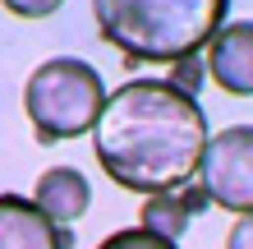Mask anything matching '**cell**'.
<instances>
[{"mask_svg": "<svg viewBox=\"0 0 253 249\" xmlns=\"http://www.w3.org/2000/svg\"><path fill=\"white\" fill-rule=\"evenodd\" d=\"M207 115L166 79H129L106 93L92 125L101 171L129 194H175L198 180L207 148Z\"/></svg>", "mask_w": 253, "mask_h": 249, "instance_id": "6da1fadb", "label": "cell"}, {"mask_svg": "<svg viewBox=\"0 0 253 249\" xmlns=\"http://www.w3.org/2000/svg\"><path fill=\"white\" fill-rule=\"evenodd\" d=\"M230 0H92L97 33L129 65H175L198 55L226 23Z\"/></svg>", "mask_w": 253, "mask_h": 249, "instance_id": "7a4b0ae2", "label": "cell"}, {"mask_svg": "<svg viewBox=\"0 0 253 249\" xmlns=\"http://www.w3.org/2000/svg\"><path fill=\"white\" fill-rule=\"evenodd\" d=\"M101 101H106V83H101L97 65L79 60V55H55V60L37 65L23 83V111L33 120L37 143H69L92 134Z\"/></svg>", "mask_w": 253, "mask_h": 249, "instance_id": "3957f363", "label": "cell"}, {"mask_svg": "<svg viewBox=\"0 0 253 249\" xmlns=\"http://www.w3.org/2000/svg\"><path fill=\"white\" fill-rule=\"evenodd\" d=\"M198 185L207 189L212 208H226L235 217L253 212V125H230L207 139Z\"/></svg>", "mask_w": 253, "mask_h": 249, "instance_id": "277c9868", "label": "cell"}, {"mask_svg": "<svg viewBox=\"0 0 253 249\" xmlns=\"http://www.w3.org/2000/svg\"><path fill=\"white\" fill-rule=\"evenodd\" d=\"M207 74L221 93L230 97H253V19L221 23L216 37L207 42Z\"/></svg>", "mask_w": 253, "mask_h": 249, "instance_id": "5b68a950", "label": "cell"}, {"mask_svg": "<svg viewBox=\"0 0 253 249\" xmlns=\"http://www.w3.org/2000/svg\"><path fill=\"white\" fill-rule=\"evenodd\" d=\"M0 249H74V231L55 226L33 199L0 194Z\"/></svg>", "mask_w": 253, "mask_h": 249, "instance_id": "8992f818", "label": "cell"}, {"mask_svg": "<svg viewBox=\"0 0 253 249\" xmlns=\"http://www.w3.org/2000/svg\"><path fill=\"white\" fill-rule=\"evenodd\" d=\"M33 203L51 217L55 226H69V222H79V217L87 212V203H92V185H87V175L74 171V166H51V171L37 175Z\"/></svg>", "mask_w": 253, "mask_h": 249, "instance_id": "52a82bcc", "label": "cell"}, {"mask_svg": "<svg viewBox=\"0 0 253 249\" xmlns=\"http://www.w3.org/2000/svg\"><path fill=\"white\" fill-rule=\"evenodd\" d=\"M189 222H193V217H189V208H184L180 189H175V194H147V199H143L138 226H143V231H152V236L180 245V236L189 231Z\"/></svg>", "mask_w": 253, "mask_h": 249, "instance_id": "ba28073f", "label": "cell"}, {"mask_svg": "<svg viewBox=\"0 0 253 249\" xmlns=\"http://www.w3.org/2000/svg\"><path fill=\"white\" fill-rule=\"evenodd\" d=\"M166 83L175 88V93H184V97L198 101V88L207 83V60H203V55H184V60H175Z\"/></svg>", "mask_w": 253, "mask_h": 249, "instance_id": "9c48e42d", "label": "cell"}, {"mask_svg": "<svg viewBox=\"0 0 253 249\" xmlns=\"http://www.w3.org/2000/svg\"><path fill=\"white\" fill-rule=\"evenodd\" d=\"M97 249H180V245L161 240V236H152V231H143V226H125V231H111Z\"/></svg>", "mask_w": 253, "mask_h": 249, "instance_id": "30bf717a", "label": "cell"}, {"mask_svg": "<svg viewBox=\"0 0 253 249\" xmlns=\"http://www.w3.org/2000/svg\"><path fill=\"white\" fill-rule=\"evenodd\" d=\"M14 19H46V14H55L65 5V0H0Z\"/></svg>", "mask_w": 253, "mask_h": 249, "instance_id": "8fae6325", "label": "cell"}, {"mask_svg": "<svg viewBox=\"0 0 253 249\" xmlns=\"http://www.w3.org/2000/svg\"><path fill=\"white\" fill-rule=\"evenodd\" d=\"M226 249H253V212L235 217V226L226 231Z\"/></svg>", "mask_w": 253, "mask_h": 249, "instance_id": "7c38bea8", "label": "cell"}, {"mask_svg": "<svg viewBox=\"0 0 253 249\" xmlns=\"http://www.w3.org/2000/svg\"><path fill=\"white\" fill-rule=\"evenodd\" d=\"M180 199H184V208H189V217H203L207 208H212V199H207V189H203L198 180H189V185L180 189Z\"/></svg>", "mask_w": 253, "mask_h": 249, "instance_id": "4fadbf2b", "label": "cell"}]
</instances>
